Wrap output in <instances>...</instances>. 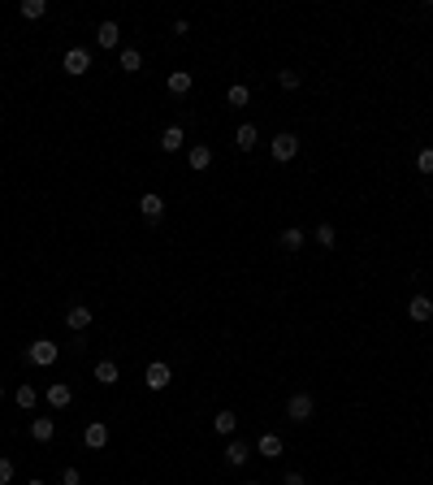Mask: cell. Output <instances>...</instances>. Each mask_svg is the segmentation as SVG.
Wrapping results in <instances>:
<instances>
[{
  "label": "cell",
  "instance_id": "d4e9b609",
  "mask_svg": "<svg viewBox=\"0 0 433 485\" xmlns=\"http://www.w3.org/2000/svg\"><path fill=\"white\" fill-rule=\"evenodd\" d=\"M22 18L26 22H43L48 18V0H22Z\"/></svg>",
  "mask_w": 433,
  "mask_h": 485
},
{
  "label": "cell",
  "instance_id": "4dcf8cb0",
  "mask_svg": "<svg viewBox=\"0 0 433 485\" xmlns=\"http://www.w3.org/2000/svg\"><path fill=\"white\" fill-rule=\"evenodd\" d=\"M282 485H308V476H303V472H286Z\"/></svg>",
  "mask_w": 433,
  "mask_h": 485
},
{
  "label": "cell",
  "instance_id": "4fadbf2b",
  "mask_svg": "<svg viewBox=\"0 0 433 485\" xmlns=\"http://www.w3.org/2000/svg\"><path fill=\"white\" fill-rule=\"evenodd\" d=\"M187 165H191V174H204V170H212V147H208V143H195V147L187 152Z\"/></svg>",
  "mask_w": 433,
  "mask_h": 485
},
{
  "label": "cell",
  "instance_id": "f546056e",
  "mask_svg": "<svg viewBox=\"0 0 433 485\" xmlns=\"http://www.w3.org/2000/svg\"><path fill=\"white\" fill-rule=\"evenodd\" d=\"M61 485H83V472H78L74 464H66V468H61Z\"/></svg>",
  "mask_w": 433,
  "mask_h": 485
},
{
  "label": "cell",
  "instance_id": "cb8c5ba5",
  "mask_svg": "<svg viewBox=\"0 0 433 485\" xmlns=\"http://www.w3.org/2000/svg\"><path fill=\"white\" fill-rule=\"evenodd\" d=\"M312 239H316V243H320V247H325V251H334V247H338V230H334V226H330V221H320V226H316V234H312Z\"/></svg>",
  "mask_w": 433,
  "mask_h": 485
},
{
  "label": "cell",
  "instance_id": "484cf974",
  "mask_svg": "<svg viewBox=\"0 0 433 485\" xmlns=\"http://www.w3.org/2000/svg\"><path fill=\"white\" fill-rule=\"evenodd\" d=\"M299 83H303L299 70H278V87H282V91H299Z\"/></svg>",
  "mask_w": 433,
  "mask_h": 485
},
{
  "label": "cell",
  "instance_id": "7a4b0ae2",
  "mask_svg": "<svg viewBox=\"0 0 433 485\" xmlns=\"http://www.w3.org/2000/svg\"><path fill=\"white\" fill-rule=\"evenodd\" d=\"M61 70H66L70 78H83V74H91V48H83V43L66 48V57H61Z\"/></svg>",
  "mask_w": 433,
  "mask_h": 485
},
{
  "label": "cell",
  "instance_id": "d6a6232c",
  "mask_svg": "<svg viewBox=\"0 0 433 485\" xmlns=\"http://www.w3.org/2000/svg\"><path fill=\"white\" fill-rule=\"evenodd\" d=\"M243 485H260V481H243Z\"/></svg>",
  "mask_w": 433,
  "mask_h": 485
},
{
  "label": "cell",
  "instance_id": "5bb4252c",
  "mask_svg": "<svg viewBox=\"0 0 433 485\" xmlns=\"http://www.w3.org/2000/svg\"><path fill=\"white\" fill-rule=\"evenodd\" d=\"M91 320H95V312H91V308H83V303H74V308L66 312V330H74V334H83V330L91 325Z\"/></svg>",
  "mask_w": 433,
  "mask_h": 485
},
{
  "label": "cell",
  "instance_id": "ba28073f",
  "mask_svg": "<svg viewBox=\"0 0 433 485\" xmlns=\"http://www.w3.org/2000/svg\"><path fill=\"white\" fill-rule=\"evenodd\" d=\"M43 399H48V407H52V412H66V407L74 403V386H70V382H52Z\"/></svg>",
  "mask_w": 433,
  "mask_h": 485
},
{
  "label": "cell",
  "instance_id": "7402d4cb",
  "mask_svg": "<svg viewBox=\"0 0 433 485\" xmlns=\"http://www.w3.org/2000/svg\"><path fill=\"white\" fill-rule=\"evenodd\" d=\"M226 104H230V109H247V104H251V87L234 83V87L226 91Z\"/></svg>",
  "mask_w": 433,
  "mask_h": 485
},
{
  "label": "cell",
  "instance_id": "7c38bea8",
  "mask_svg": "<svg viewBox=\"0 0 433 485\" xmlns=\"http://www.w3.org/2000/svg\"><path fill=\"white\" fill-rule=\"evenodd\" d=\"M31 438H35L39 447H48L52 438H57V420H52V416H35V420H31Z\"/></svg>",
  "mask_w": 433,
  "mask_h": 485
},
{
  "label": "cell",
  "instance_id": "9a60e30c",
  "mask_svg": "<svg viewBox=\"0 0 433 485\" xmlns=\"http://www.w3.org/2000/svg\"><path fill=\"white\" fill-rule=\"evenodd\" d=\"M247 459H251V442H243V438H230V442H226V464H230V468H243Z\"/></svg>",
  "mask_w": 433,
  "mask_h": 485
},
{
  "label": "cell",
  "instance_id": "2e32d148",
  "mask_svg": "<svg viewBox=\"0 0 433 485\" xmlns=\"http://www.w3.org/2000/svg\"><path fill=\"white\" fill-rule=\"evenodd\" d=\"M91 377H95L100 386H118V382H122V368H118L113 360H100V364L91 368Z\"/></svg>",
  "mask_w": 433,
  "mask_h": 485
},
{
  "label": "cell",
  "instance_id": "4316f807",
  "mask_svg": "<svg viewBox=\"0 0 433 485\" xmlns=\"http://www.w3.org/2000/svg\"><path fill=\"white\" fill-rule=\"evenodd\" d=\"M282 247H286V251H299V247H303V230H299V226L282 230Z\"/></svg>",
  "mask_w": 433,
  "mask_h": 485
},
{
  "label": "cell",
  "instance_id": "f1b7e54d",
  "mask_svg": "<svg viewBox=\"0 0 433 485\" xmlns=\"http://www.w3.org/2000/svg\"><path fill=\"white\" fill-rule=\"evenodd\" d=\"M14 472H18V468H14V459H9V455H0V485H9V481H14Z\"/></svg>",
  "mask_w": 433,
  "mask_h": 485
},
{
  "label": "cell",
  "instance_id": "5b68a950",
  "mask_svg": "<svg viewBox=\"0 0 433 485\" xmlns=\"http://www.w3.org/2000/svg\"><path fill=\"white\" fill-rule=\"evenodd\" d=\"M169 382H174V368H169L165 360H152V364L143 368V386H147L152 395H160V390H165Z\"/></svg>",
  "mask_w": 433,
  "mask_h": 485
},
{
  "label": "cell",
  "instance_id": "44dd1931",
  "mask_svg": "<svg viewBox=\"0 0 433 485\" xmlns=\"http://www.w3.org/2000/svg\"><path fill=\"white\" fill-rule=\"evenodd\" d=\"M14 403H18V407H22V412H31V407H35V403H39V390H35V386H31V382H22V386H18V390H14Z\"/></svg>",
  "mask_w": 433,
  "mask_h": 485
},
{
  "label": "cell",
  "instance_id": "52a82bcc",
  "mask_svg": "<svg viewBox=\"0 0 433 485\" xmlns=\"http://www.w3.org/2000/svg\"><path fill=\"white\" fill-rule=\"evenodd\" d=\"M95 48H104V52H113V48H122V26L108 18V22H100L95 26Z\"/></svg>",
  "mask_w": 433,
  "mask_h": 485
},
{
  "label": "cell",
  "instance_id": "ffe728a7",
  "mask_svg": "<svg viewBox=\"0 0 433 485\" xmlns=\"http://www.w3.org/2000/svg\"><path fill=\"white\" fill-rule=\"evenodd\" d=\"M256 143H260V130H256L251 122H243V126L234 130V147H239V152H256Z\"/></svg>",
  "mask_w": 433,
  "mask_h": 485
},
{
  "label": "cell",
  "instance_id": "1f68e13d",
  "mask_svg": "<svg viewBox=\"0 0 433 485\" xmlns=\"http://www.w3.org/2000/svg\"><path fill=\"white\" fill-rule=\"evenodd\" d=\"M26 485H43V481H39V476H35V481H26Z\"/></svg>",
  "mask_w": 433,
  "mask_h": 485
},
{
  "label": "cell",
  "instance_id": "836d02e7",
  "mask_svg": "<svg viewBox=\"0 0 433 485\" xmlns=\"http://www.w3.org/2000/svg\"><path fill=\"white\" fill-rule=\"evenodd\" d=\"M0 399H5V386H0Z\"/></svg>",
  "mask_w": 433,
  "mask_h": 485
},
{
  "label": "cell",
  "instance_id": "9c48e42d",
  "mask_svg": "<svg viewBox=\"0 0 433 485\" xmlns=\"http://www.w3.org/2000/svg\"><path fill=\"white\" fill-rule=\"evenodd\" d=\"M407 320L429 325V320H433V299H429V295H412V299H407Z\"/></svg>",
  "mask_w": 433,
  "mask_h": 485
},
{
  "label": "cell",
  "instance_id": "d6986e66",
  "mask_svg": "<svg viewBox=\"0 0 433 485\" xmlns=\"http://www.w3.org/2000/svg\"><path fill=\"white\" fill-rule=\"evenodd\" d=\"M282 451H286V447H282L278 434H260V442H256V455H260V459H278Z\"/></svg>",
  "mask_w": 433,
  "mask_h": 485
},
{
  "label": "cell",
  "instance_id": "3957f363",
  "mask_svg": "<svg viewBox=\"0 0 433 485\" xmlns=\"http://www.w3.org/2000/svg\"><path fill=\"white\" fill-rule=\"evenodd\" d=\"M268 156H273L278 165L295 160V156H299V135H291V130H278L273 139H268Z\"/></svg>",
  "mask_w": 433,
  "mask_h": 485
},
{
  "label": "cell",
  "instance_id": "603a6c76",
  "mask_svg": "<svg viewBox=\"0 0 433 485\" xmlns=\"http://www.w3.org/2000/svg\"><path fill=\"white\" fill-rule=\"evenodd\" d=\"M212 429H216L221 438H230L234 429H239V416H234V412H216V416H212Z\"/></svg>",
  "mask_w": 433,
  "mask_h": 485
},
{
  "label": "cell",
  "instance_id": "8fae6325",
  "mask_svg": "<svg viewBox=\"0 0 433 485\" xmlns=\"http://www.w3.org/2000/svg\"><path fill=\"white\" fill-rule=\"evenodd\" d=\"M191 87H195V78H191V70H169V78H165V91L169 95H191Z\"/></svg>",
  "mask_w": 433,
  "mask_h": 485
},
{
  "label": "cell",
  "instance_id": "83f0119b",
  "mask_svg": "<svg viewBox=\"0 0 433 485\" xmlns=\"http://www.w3.org/2000/svg\"><path fill=\"white\" fill-rule=\"evenodd\" d=\"M416 170L420 174H433V147H420L416 152Z\"/></svg>",
  "mask_w": 433,
  "mask_h": 485
},
{
  "label": "cell",
  "instance_id": "30bf717a",
  "mask_svg": "<svg viewBox=\"0 0 433 485\" xmlns=\"http://www.w3.org/2000/svg\"><path fill=\"white\" fill-rule=\"evenodd\" d=\"M139 212H143V221H160L165 217V199H160L156 191H143L139 195Z\"/></svg>",
  "mask_w": 433,
  "mask_h": 485
},
{
  "label": "cell",
  "instance_id": "e0dca14e",
  "mask_svg": "<svg viewBox=\"0 0 433 485\" xmlns=\"http://www.w3.org/2000/svg\"><path fill=\"white\" fill-rule=\"evenodd\" d=\"M182 143H187V130H182L178 122L160 130V152H182Z\"/></svg>",
  "mask_w": 433,
  "mask_h": 485
},
{
  "label": "cell",
  "instance_id": "277c9868",
  "mask_svg": "<svg viewBox=\"0 0 433 485\" xmlns=\"http://www.w3.org/2000/svg\"><path fill=\"white\" fill-rule=\"evenodd\" d=\"M312 412H316V399H312L308 390H299V395L286 399V420H291V424H308Z\"/></svg>",
  "mask_w": 433,
  "mask_h": 485
},
{
  "label": "cell",
  "instance_id": "6da1fadb",
  "mask_svg": "<svg viewBox=\"0 0 433 485\" xmlns=\"http://www.w3.org/2000/svg\"><path fill=\"white\" fill-rule=\"evenodd\" d=\"M57 360H61V347L52 343V338H35L26 347V364H35V368H52Z\"/></svg>",
  "mask_w": 433,
  "mask_h": 485
},
{
  "label": "cell",
  "instance_id": "8992f818",
  "mask_svg": "<svg viewBox=\"0 0 433 485\" xmlns=\"http://www.w3.org/2000/svg\"><path fill=\"white\" fill-rule=\"evenodd\" d=\"M108 442H113V434H108L104 420H91V424L83 429V447H87V451H104Z\"/></svg>",
  "mask_w": 433,
  "mask_h": 485
},
{
  "label": "cell",
  "instance_id": "ac0fdd59",
  "mask_svg": "<svg viewBox=\"0 0 433 485\" xmlns=\"http://www.w3.org/2000/svg\"><path fill=\"white\" fill-rule=\"evenodd\" d=\"M118 70H122V74H139V70H143V52H139V48H122V52H118Z\"/></svg>",
  "mask_w": 433,
  "mask_h": 485
}]
</instances>
